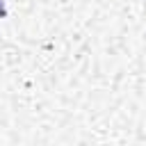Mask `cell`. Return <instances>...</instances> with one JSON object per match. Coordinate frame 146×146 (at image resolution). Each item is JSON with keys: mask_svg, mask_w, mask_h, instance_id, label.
<instances>
[{"mask_svg": "<svg viewBox=\"0 0 146 146\" xmlns=\"http://www.w3.org/2000/svg\"><path fill=\"white\" fill-rule=\"evenodd\" d=\"M7 16V7H5V2L0 0V18H5Z\"/></svg>", "mask_w": 146, "mask_h": 146, "instance_id": "6da1fadb", "label": "cell"}]
</instances>
